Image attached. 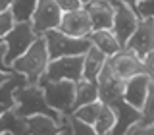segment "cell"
Listing matches in <instances>:
<instances>
[{"label": "cell", "mask_w": 154, "mask_h": 135, "mask_svg": "<svg viewBox=\"0 0 154 135\" xmlns=\"http://www.w3.org/2000/svg\"><path fill=\"white\" fill-rule=\"evenodd\" d=\"M48 62H50V58H48V52H46L45 39L38 37L17 60L12 62L10 70H12L14 74H19V75L25 77L27 85H38L41 77L45 75V71H46Z\"/></svg>", "instance_id": "cell-1"}, {"label": "cell", "mask_w": 154, "mask_h": 135, "mask_svg": "<svg viewBox=\"0 0 154 135\" xmlns=\"http://www.w3.org/2000/svg\"><path fill=\"white\" fill-rule=\"evenodd\" d=\"M139 125L146 127V125H154V83L150 81V87H148V95L146 100H144L143 108H141V122Z\"/></svg>", "instance_id": "cell-25"}, {"label": "cell", "mask_w": 154, "mask_h": 135, "mask_svg": "<svg viewBox=\"0 0 154 135\" xmlns=\"http://www.w3.org/2000/svg\"><path fill=\"white\" fill-rule=\"evenodd\" d=\"M108 66L119 81H127L133 75L143 74V60H139L125 48L119 50L118 54H114L112 58H108Z\"/></svg>", "instance_id": "cell-12"}, {"label": "cell", "mask_w": 154, "mask_h": 135, "mask_svg": "<svg viewBox=\"0 0 154 135\" xmlns=\"http://www.w3.org/2000/svg\"><path fill=\"white\" fill-rule=\"evenodd\" d=\"M37 39L38 37L33 33L31 23H29V21L16 23V25L12 27V31H10L8 35L4 37V41H2L4 45H6V58H4L6 66L8 68L12 66V62L17 60V58L21 56L23 52H25L27 48L37 41Z\"/></svg>", "instance_id": "cell-5"}, {"label": "cell", "mask_w": 154, "mask_h": 135, "mask_svg": "<svg viewBox=\"0 0 154 135\" xmlns=\"http://www.w3.org/2000/svg\"><path fill=\"white\" fill-rule=\"evenodd\" d=\"M10 74H12V71H10ZM10 74H6V71H0V87H2V83L10 77Z\"/></svg>", "instance_id": "cell-35"}, {"label": "cell", "mask_w": 154, "mask_h": 135, "mask_svg": "<svg viewBox=\"0 0 154 135\" xmlns=\"http://www.w3.org/2000/svg\"><path fill=\"white\" fill-rule=\"evenodd\" d=\"M91 46H94L96 50H100L106 58H112L114 54H118L122 50V46L118 45L116 37L112 35V31H93L89 37Z\"/></svg>", "instance_id": "cell-18"}, {"label": "cell", "mask_w": 154, "mask_h": 135, "mask_svg": "<svg viewBox=\"0 0 154 135\" xmlns=\"http://www.w3.org/2000/svg\"><path fill=\"white\" fill-rule=\"evenodd\" d=\"M135 14L139 16V19H154V0H143V2H137Z\"/></svg>", "instance_id": "cell-28"}, {"label": "cell", "mask_w": 154, "mask_h": 135, "mask_svg": "<svg viewBox=\"0 0 154 135\" xmlns=\"http://www.w3.org/2000/svg\"><path fill=\"white\" fill-rule=\"evenodd\" d=\"M25 83L27 81L23 75L14 74V71L10 74V77L0 87V114L14 110V106H16V91L19 87H23Z\"/></svg>", "instance_id": "cell-16"}, {"label": "cell", "mask_w": 154, "mask_h": 135, "mask_svg": "<svg viewBox=\"0 0 154 135\" xmlns=\"http://www.w3.org/2000/svg\"><path fill=\"white\" fill-rule=\"evenodd\" d=\"M25 125L27 135H58L64 127V124H58L48 116H31L25 120Z\"/></svg>", "instance_id": "cell-17"}, {"label": "cell", "mask_w": 154, "mask_h": 135, "mask_svg": "<svg viewBox=\"0 0 154 135\" xmlns=\"http://www.w3.org/2000/svg\"><path fill=\"white\" fill-rule=\"evenodd\" d=\"M114 122H116V118H114L112 108L102 104V108H100V112H98V116H96V120L93 124L94 133L96 135H110V131L114 127Z\"/></svg>", "instance_id": "cell-23"}, {"label": "cell", "mask_w": 154, "mask_h": 135, "mask_svg": "<svg viewBox=\"0 0 154 135\" xmlns=\"http://www.w3.org/2000/svg\"><path fill=\"white\" fill-rule=\"evenodd\" d=\"M83 79V56H67L50 60L41 81H77Z\"/></svg>", "instance_id": "cell-6"}, {"label": "cell", "mask_w": 154, "mask_h": 135, "mask_svg": "<svg viewBox=\"0 0 154 135\" xmlns=\"http://www.w3.org/2000/svg\"><path fill=\"white\" fill-rule=\"evenodd\" d=\"M127 135H154V125H146V127H143V125H135Z\"/></svg>", "instance_id": "cell-31"}, {"label": "cell", "mask_w": 154, "mask_h": 135, "mask_svg": "<svg viewBox=\"0 0 154 135\" xmlns=\"http://www.w3.org/2000/svg\"><path fill=\"white\" fill-rule=\"evenodd\" d=\"M137 2H143V0H137Z\"/></svg>", "instance_id": "cell-38"}, {"label": "cell", "mask_w": 154, "mask_h": 135, "mask_svg": "<svg viewBox=\"0 0 154 135\" xmlns=\"http://www.w3.org/2000/svg\"><path fill=\"white\" fill-rule=\"evenodd\" d=\"M66 124H67V127H69L71 135H96L93 125H87L83 122H79V120H75L73 116H69V118L66 116Z\"/></svg>", "instance_id": "cell-26"}, {"label": "cell", "mask_w": 154, "mask_h": 135, "mask_svg": "<svg viewBox=\"0 0 154 135\" xmlns=\"http://www.w3.org/2000/svg\"><path fill=\"white\" fill-rule=\"evenodd\" d=\"M112 6H114V21H112V29L110 31H112V35L116 37L118 45L123 50L127 41L131 39V35L139 25V16L129 6H125L122 2H114Z\"/></svg>", "instance_id": "cell-8"}, {"label": "cell", "mask_w": 154, "mask_h": 135, "mask_svg": "<svg viewBox=\"0 0 154 135\" xmlns=\"http://www.w3.org/2000/svg\"><path fill=\"white\" fill-rule=\"evenodd\" d=\"M17 118L27 120L31 116H48V118L56 120L58 124L66 122V116L56 114L54 110L48 108V104L45 102V96H42V89L41 85H23L16 91V106L12 110Z\"/></svg>", "instance_id": "cell-2"}, {"label": "cell", "mask_w": 154, "mask_h": 135, "mask_svg": "<svg viewBox=\"0 0 154 135\" xmlns=\"http://www.w3.org/2000/svg\"><path fill=\"white\" fill-rule=\"evenodd\" d=\"M143 74L148 75V79L154 83V50L143 58Z\"/></svg>", "instance_id": "cell-29"}, {"label": "cell", "mask_w": 154, "mask_h": 135, "mask_svg": "<svg viewBox=\"0 0 154 135\" xmlns=\"http://www.w3.org/2000/svg\"><path fill=\"white\" fill-rule=\"evenodd\" d=\"M62 14L64 12L58 8V4L54 0H38L35 12H33L31 19H29L33 33L37 37H42L45 33L58 29L62 21Z\"/></svg>", "instance_id": "cell-7"}, {"label": "cell", "mask_w": 154, "mask_h": 135, "mask_svg": "<svg viewBox=\"0 0 154 135\" xmlns=\"http://www.w3.org/2000/svg\"><path fill=\"white\" fill-rule=\"evenodd\" d=\"M87 12V16L91 19V27L93 31H110L112 29V21H114V6L104 0L91 4V6L83 8Z\"/></svg>", "instance_id": "cell-15"}, {"label": "cell", "mask_w": 154, "mask_h": 135, "mask_svg": "<svg viewBox=\"0 0 154 135\" xmlns=\"http://www.w3.org/2000/svg\"><path fill=\"white\" fill-rule=\"evenodd\" d=\"M46 45V52L50 60H58V58H67V56H83L91 48L89 39H75L69 35H64L62 31H48L42 35Z\"/></svg>", "instance_id": "cell-4"}, {"label": "cell", "mask_w": 154, "mask_h": 135, "mask_svg": "<svg viewBox=\"0 0 154 135\" xmlns=\"http://www.w3.org/2000/svg\"><path fill=\"white\" fill-rule=\"evenodd\" d=\"M4 133H10V135H27L25 120L17 118L12 110L0 114V135H4Z\"/></svg>", "instance_id": "cell-21"}, {"label": "cell", "mask_w": 154, "mask_h": 135, "mask_svg": "<svg viewBox=\"0 0 154 135\" xmlns=\"http://www.w3.org/2000/svg\"><path fill=\"white\" fill-rule=\"evenodd\" d=\"M16 25V21H14V16L10 10H4V12H0V42L4 41V37L8 35L10 31H12V27Z\"/></svg>", "instance_id": "cell-27"}, {"label": "cell", "mask_w": 154, "mask_h": 135, "mask_svg": "<svg viewBox=\"0 0 154 135\" xmlns=\"http://www.w3.org/2000/svg\"><path fill=\"white\" fill-rule=\"evenodd\" d=\"M58 135H71V133H69V127H67V124H66V122H64V127H62V131L58 133Z\"/></svg>", "instance_id": "cell-36"}, {"label": "cell", "mask_w": 154, "mask_h": 135, "mask_svg": "<svg viewBox=\"0 0 154 135\" xmlns=\"http://www.w3.org/2000/svg\"><path fill=\"white\" fill-rule=\"evenodd\" d=\"M104 2H108V4H114V2H116V0H104Z\"/></svg>", "instance_id": "cell-37"}, {"label": "cell", "mask_w": 154, "mask_h": 135, "mask_svg": "<svg viewBox=\"0 0 154 135\" xmlns=\"http://www.w3.org/2000/svg\"><path fill=\"white\" fill-rule=\"evenodd\" d=\"M106 58L100 50H96L94 46H91L89 50L83 54V79L87 81H96V77H98L100 70L104 68L106 64Z\"/></svg>", "instance_id": "cell-19"}, {"label": "cell", "mask_w": 154, "mask_h": 135, "mask_svg": "<svg viewBox=\"0 0 154 135\" xmlns=\"http://www.w3.org/2000/svg\"><path fill=\"white\" fill-rule=\"evenodd\" d=\"M98 100V87H96V81H87L81 79L75 83V99H73V110L81 108L85 104H91Z\"/></svg>", "instance_id": "cell-20"}, {"label": "cell", "mask_w": 154, "mask_h": 135, "mask_svg": "<svg viewBox=\"0 0 154 135\" xmlns=\"http://www.w3.org/2000/svg\"><path fill=\"white\" fill-rule=\"evenodd\" d=\"M54 2L58 4V8L62 10V12H73V10H79V2L77 0H54Z\"/></svg>", "instance_id": "cell-30"}, {"label": "cell", "mask_w": 154, "mask_h": 135, "mask_svg": "<svg viewBox=\"0 0 154 135\" xmlns=\"http://www.w3.org/2000/svg\"><path fill=\"white\" fill-rule=\"evenodd\" d=\"M42 89V96L48 108L60 116H69L73 112L75 83L71 81H38Z\"/></svg>", "instance_id": "cell-3"}, {"label": "cell", "mask_w": 154, "mask_h": 135, "mask_svg": "<svg viewBox=\"0 0 154 135\" xmlns=\"http://www.w3.org/2000/svg\"><path fill=\"white\" fill-rule=\"evenodd\" d=\"M4 58H6V45H4V42H0V71H6V74H10L12 70L6 66Z\"/></svg>", "instance_id": "cell-32"}, {"label": "cell", "mask_w": 154, "mask_h": 135, "mask_svg": "<svg viewBox=\"0 0 154 135\" xmlns=\"http://www.w3.org/2000/svg\"><path fill=\"white\" fill-rule=\"evenodd\" d=\"M148 87H150V79H148V75H144V74L133 75L131 79H127L123 83L122 100L127 102L131 108H135V110L141 112L144 100H146V95H148Z\"/></svg>", "instance_id": "cell-14"}, {"label": "cell", "mask_w": 154, "mask_h": 135, "mask_svg": "<svg viewBox=\"0 0 154 135\" xmlns=\"http://www.w3.org/2000/svg\"><path fill=\"white\" fill-rule=\"evenodd\" d=\"M58 31L75 39H87L93 33V27H91V19L87 16V12L83 8H79V10H73V12L62 14V21Z\"/></svg>", "instance_id": "cell-11"}, {"label": "cell", "mask_w": 154, "mask_h": 135, "mask_svg": "<svg viewBox=\"0 0 154 135\" xmlns=\"http://www.w3.org/2000/svg\"><path fill=\"white\" fill-rule=\"evenodd\" d=\"M100 108H102V102H100V100H94V102H91V104H85V106H81V108L73 110L69 116H73L75 120H79V122H83L87 125H93L96 116L100 112Z\"/></svg>", "instance_id": "cell-24"}, {"label": "cell", "mask_w": 154, "mask_h": 135, "mask_svg": "<svg viewBox=\"0 0 154 135\" xmlns=\"http://www.w3.org/2000/svg\"><path fill=\"white\" fill-rule=\"evenodd\" d=\"M152 21H154V19H152Z\"/></svg>", "instance_id": "cell-39"}, {"label": "cell", "mask_w": 154, "mask_h": 135, "mask_svg": "<svg viewBox=\"0 0 154 135\" xmlns=\"http://www.w3.org/2000/svg\"><path fill=\"white\" fill-rule=\"evenodd\" d=\"M110 108H112L114 118H116L110 135H127L135 125H139V122H141V112L131 108V106H129L127 102H123L122 99L112 102Z\"/></svg>", "instance_id": "cell-13"}, {"label": "cell", "mask_w": 154, "mask_h": 135, "mask_svg": "<svg viewBox=\"0 0 154 135\" xmlns=\"http://www.w3.org/2000/svg\"><path fill=\"white\" fill-rule=\"evenodd\" d=\"M125 50H129L133 56L143 60L154 50V21L152 19H139V25L135 33L125 45Z\"/></svg>", "instance_id": "cell-9"}, {"label": "cell", "mask_w": 154, "mask_h": 135, "mask_svg": "<svg viewBox=\"0 0 154 135\" xmlns=\"http://www.w3.org/2000/svg\"><path fill=\"white\" fill-rule=\"evenodd\" d=\"M77 2H79V6H81V8H85V6H91V4L98 2V0H77Z\"/></svg>", "instance_id": "cell-34"}, {"label": "cell", "mask_w": 154, "mask_h": 135, "mask_svg": "<svg viewBox=\"0 0 154 135\" xmlns=\"http://www.w3.org/2000/svg\"><path fill=\"white\" fill-rule=\"evenodd\" d=\"M14 0H0V12H4V10H10Z\"/></svg>", "instance_id": "cell-33"}, {"label": "cell", "mask_w": 154, "mask_h": 135, "mask_svg": "<svg viewBox=\"0 0 154 135\" xmlns=\"http://www.w3.org/2000/svg\"><path fill=\"white\" fill-rule=\"evenodd\" d=\"M123 83L125 81H119L118 77L112 74L108 66V60H106L104 68L100 70L98 77H96V87H98V100L106 106H110L112 102L122 99L123 95Z\"/></svg>", "instance_id": "cell-10"}, {"label": "cell", "mask_w": 154, "mask_h": 135, "mask_svg": "<svg viewBox=\"0 0 154 135\" xmlns=\"http://www.w3.org/2000/svg\"><path fill=\"white\" fill-rule=\"evenodd\" d=\"M38 0H14L12 6H10V12L14 16V21L21 23V21H29L35 12Z\"/></svg>", "instance_id": "cell-22"}]
</instances>
